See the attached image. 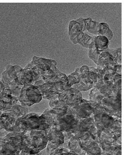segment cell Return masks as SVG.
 <instances>
[{"label": "cell", "mask_w": 124, "mask_h": 155, "mask_svg": "<svg viewBox=\"0 0 124 155\" xmlns=\"http://www.w3.org/2000/svg\"><path fill=\"white\" fill-rule=\"evenodd\" d=\"M53 125V118L47 109L42 114L33 112L18 118L12 132L23 135L28 131L45 130Z\"/></svg>", "instance_id": "obj_1"}, {"label": "cell", "mask_w": 124, "mask_h": 155, "mask_svg": "<svg viewBox=\"0 0 124 155\" xmlns=\"http://www.w3.org/2000/svg\"><path fill=\"white\" fill-rule=\"evenodd\" d=\"M52 116L53 118V125L55 129L62 132L73 133L80 120V118L72 112L70 108L67 114L62 117Z\"/></svg>", "instance_id": "obj_2"}, {"label": "cell", "mask_w": 124, "mask_h": 155, "mask_svg": "<svg viewBox=\"0 0 124 155\" xmlns=\"http://www.w3.org/2000/svg\"><path fill=\"white\" fill-rule=\"evenodd\" d=\"M92 116L94 120V125L98 130V137L102 132L107 130L112 127L116 120L120 119L106 113L99 105L93 112Z\"/></svg>", "instance_id": "obj_3"}, {"label": "cell", "mask_w": 124, "mask_h": 155, "mask_svg": "<svg viewBox=\"0 0 124 155\" xmlns=\"http://www.w3.org/2000/svg\"><path fill=\"white\" fill-rule=\"evenodd\" d=\"M42 99V96L37 87L25 85L21 89L18 100L22 106L28 107L39 103Z\"/></svg>", "instance_id": "obj_4"}, {"label": "cell", "mask_w": 124, "mask_h": 155, "mask_svg": "<svg viewBox=\"0 0 124 155\" xmlns=\"http://www.w3.org/2000/svg\"><path fill=\"white\" fill-rule=\"evenodd\" d=\"M80 68V81L78 84L74 85L72 87L79 91H88L93 88L97 82L98 75L94 72L90 71L89 66L84 65Z\"/></svg>", "instance_id": "obj_5"}, {"label": "cell", "mask_w": 124, "mask_h": 155, "mask_svg": "<svg viewBox=\"0 0 124 155\" xmlns=\"http://www.w3.org/2000/svg\"><path fill=\"white\" fill-rule=\"evenodd\" d=\"M87 132L90 134L96 142L99 141V138L97 134L98 130L94 125V120L92 116L86 119H80L75 130L71 134L78 139Z\"/></svg>", "instance_id": "obj_6"}, {"label": "cell", "mask_w": 124, "mask_h": 155, "mask_svg": "<svg viewBox=\"0 0 124 155\" xmlns=\"http://www.w3.org/2000/svg\"><path fill=\"white\" fill-rule=\"evenodd\" d=\"M122 96H110L104 97L100 106L106 113L122 119Z\"/></svg>", "instance_id": "obj_7"}, {"label": "cell", "mask_w": 124, "mask_h": 155, "mask_svg": "<svg viewBox=\"0 0 124 155\" xmlns=\"http://www.w3.org/2000/svg\"><path fill=\"white\" fill-rule=\"evenodd\" d=\"M99 103L93 101L83 99L82 102L79 105L70 107L72 112L80 119H86L91 117L93 112L97 109Z\"/></svg>", "instance_id": "obj_8"}, {"label": "cell", "mask_w": 124, "mask_h": 155, "mask_svg": "<svg viewBox=\"0 0 124 155\" xmlns=\"http://www.w3.org/2000/svg\"><path fill=\"white\" fill-rule=\"evenodd\" d=\"M57 62L55 60L34 56L32 61L25 67V69H31L40 75L47 70L54 66H56Z\"/></svg>", "instance_id": "obj_9"}, {"label": "cell", "mask_w": 124, "mask_h": 155, "mask_svg": "<svg viewBox=\"0 0 124 155\" xmlns=\"http://www.w3.org/2000/svg\"><path fill=\"white\" fill-rule=\"evenodd\" d=\"M58 97L70 107L79 105L83 99L81 92L72 87L58 94Z\"/></svg>", "instance_id": "obj_10"}, {"label": "cell", "mask_w": 124, "mask_h": 155, "mask_svg": "<svg viewBox=\"0 0 124 155\" xmlns=\"http://www.w3.org/2000/svg\"><path fill=\"white\" fill-rule=\"evenodd\" d=\"M34 85L38 87L44 99L50 100L56 95L59 94L54 83H46L39 80L35 82Z\"/></svg>", "instance_id": "obj_11"}, {"label": "cell", "mask_w": 124, "mask_h": 155, "mask_svg": "<svg viewBox=\"0 0 124 155\" xmlns=\"http://www.w3.org/2000/svg\"><path fill=\"white\" fill-rule=\"evenodd\" d=\"M19 83L25 85H34L35 82L40 80L38 74L31 69L23 68L17 77Z\"/></svg>", "instance_id": "obj_12"}, {"label": "cell", "mask_w": 124, "mask_h": 155, "mask_svg": "<svg viewBox=\"0 0 124 155\" xmlns=\"http://www.w3.org/2000/svg\"><path fill=\"white\" fill-rule=\"evenodd\" d=\"M45 131L49 143L58 145L63 144L65 139L63 133L57 130L54 125H52Z\"/></svg>", "instance_id": "obj_13"}, {"label": "cell", "mask_w": 124, "mask_h": 155, "mask_svg": "<svg viewBox=\"0 0 124 155\" xmlns=\"http://www.w3.org/2000/svg\"><path fill=\"white\" fill-rule=\"evenodd\" d=\"M79 142L80 147L88 155H101L102 150L99 143L94 141L92 138H90L84 142Z\"/></svg>", "instance_id": "obj_14"}, {"label": "cell", "mask_w": 124, "mask_h": 155, "mask_svg": "<svg viewBox=\"0 0 124 155\" xmlns=\"http://www.w3.org/2000/svg\"><path fill=\"white\" fill-rule=\"evenodd\" d=\"M116 64L113 57L106 50L102 51L99 56L97 64V69L102 70L106 66H115Z\"/></svg>", "instance_id": "obj_15"}, {"label": "cell", "mask_w": 124, "mask_h": 155, "mask_svg": "<svg viewBox=\"0 0 124 155\" xmlns=\"http://www.w3.org/2000/svg\"><path fill=\"white\" fill-rule=\"evenodd\" d=\"M82 32V27L79 23L75 20L70 21L68 26V35L70 40L74 44H77L78 36Z\"/></svg>", "instance_id": "obj_16"}, {"label": "cell", "mask_w": 124, "mask_h": 155, "mask_svg": "<svg viewBox=\"0 0 124 155\" xmlns=\"http://www.w3.org/2000/svg\"><path fill=\"white\" fill-rule=\"evenodd\" d=\"M17 119L12 114L7 112L2 113L0 120L3 124L5 130L8 132H12V128L15 125Z\"/></svg>", "instance_id": "obj_17"}, {"label": "cell", "mask_w": 124, "mask_h": 155, "mask_svg": "<svg viewBox=\"0 0 124 155\" xmlns=\"http://www.w3.org/2000/svg\"><path fill=\"white\" fill-rule=\"evenodd\" d=\"M93 41L95 48L99 51L102 52L109 48V40L104 36H95Z\"/></svg>", "instance_id": "obj_18"}, {"label": "cell", "mask_w": 124, "mask_h": 155, "mask_svg": "<svg viewBox=\"0 0 124 155\" xmlns=\"http://www.w3.org/2000/svg\"><path fill=\"white\" fill-rule=\"evenodd\" d=\"M85 32H87L95 36L99 35V23L93 21L91 18L85 19Z\"/></svg>", "instance_id": "obj_19"}, {"label": "cell", "mask_w": 124, "mask_h": 155, "mask_svg": "<svg viewBox=\"0 0 124 155\" xmlns=\"http://www.w3.org/2000/svg\"><path fill=\"white\" fill-rule=\"evenodd\" d=\"M2 112L10 113L18 119L28 114V109L27 107L22 106L21 104L18 105L16 104L14 105L10 110L2 111Z\"/></svg>", "instance_id": "obj_20"}, {"label": "cell", "mask_w": 124, "mask_h": 155, "mask_svg": "<svg viewBox=\"0 0 124 155\" xmlns=\"http://www.w3.org/2000/svg\"><path fill=\"white\" fill-rule=\"evenodd\" d=\"M68 148L70 151L74 152L79 155H85V152L80 147L78 140L72 134L68 144Z\"/></svg>", "instance_id": "obj_21"}, {"label": "cell", "mask_w": 124, "mask_h": 155, "mask_svg": "<svg viewBox=\"0 0 124 155\" xmlns=\"http://www.w3.org/2000/svg\"><path fill=\"white\" fill-rule=\"evenodd\" d=\"M94 36L91 37L85 32H81L77 37V43L85 48H89L93 42Z\"/></svg>", "instance_id": "obj_22"}, {"label": "cell", "mask_w": 124, "mask_h": 155, "mask_svg": "<svg viewBox=\"0 0 124 155\" xmlns=\"http://www.w3.org/2000/svg\"><path fill=\"white\" fill-rule=\"evenodd\" d=\"M23 68L18 65H8L5 68V72L11 80L17 79L18 73Z\"/></svg>", "instance_id": "obj_23"}, {"label": "cell", "mask_w": 124, "mask_h": 155, "mask_svg": "<svg viewBox=\"0 0 124 155\" xmlns=\"http://www.w3.org/2000/svg\"><path fill=\"white\" fill-rule=\"evenodd\" d=\"M99 35L106 37L110 41L113 37V33L107 23L102 22L99 23Z\"/></svg>", "instance_id": "obj_24"}, {"label": "cell", "mask_w": 124, "mask_h": 155, "mask_svg": "<svg viewBox=\"0 0 124 155\" xmlns=\"http://www.w3.org/2000/svg\"><path fill=\"white\" fill-rule=\"evenodd\" d=\"M80 68H77L74 72L71 74L67 76L68 85L71 88L74 85L78 84L80 81Z\"/></svg>", "instance_id": "obj_25"}, {"label": "cell", "mask_w": 124, "mask_h": 155, "mask_svg": "<svg viewBox=\"0 0 124 155\" xmlns=\"http://www.w3.org/2000/svg\"><path fill=\"white\" fill-rule=\"evenodd\" d=\"M49 105L50 108L52 109L70 107L64 101L59 99L58 94L56 95L50 100Z\"/></svg>", "instance_id": "obj_26"}, {"label": "cell", "mask_w": 124, "mask_h": 155, "mask_svg": "<svg viewBox=\"0 0 124 155\" xmlns=\"http://www.w3.org/2000/svg\"><path fill=\"white\" fill-rule=\"evenodd\" d=\"M89 96V100L96 101L99 104H100L102 100L106 97L105 95L101 94L95 87L91 90Z\"/></svg>", "instance_id": "obj_27"}, {"label": "cell", "mask_w": 124, "mask_h": 155, "mask_svg": "<svg viewBox=\"0 0 124 155\" xmlns=\"http://www.w3.org/2000/svg\"><path fill=\"white\" fill-rule=\"evenodd\" d=\"M113 57L115 61L117 64H122V48H116L115 49L108 48L106 50Z\"/></svg>", "instance_id": "obj_28"}, {"label": "cell", "mask_w": 124, "mask_h": 155, "mask_svg": "<svg viewBox=\"0 0 124 155\" xmlns=\"http://www.w3.org/2000/svg\"><path fill=\"white\" fill-rule=\"evenodd\" d=\"M0 97L3 101L4 103H12V90L10 88H4L0 92Z\"/></svg>", "instance_id": "obj_29"}, {"label": "cell", "mask_w": 124, "mask_h": 155, "mask_svg": "<svg viewBox=\"0 0 124 155\" xmlns=\"http://www.w3.org/2000/svg\"><path fill=\"white\" fill-rule=\"evenodd\" d=\"M69 108H49V110L52 115L62 117L67 114Z\"/></svg>", "instance_id": "obj_30"}, {"label": "cell", "mask_w": 124, "mask_h": 155, "mask_svg": "<svg viewBox=\"0 0 124 155\" xmlns=\"http://www.w3.org/2000/svg\"><path fill=\"white\" fill-rule=\"evenodd\" d=\"M101 52V51L97 50L95 47L92 48H89L88 51L89 58L91 59L97 64L98 58Z\"/></svg>", "instance_id": "obj_31"}, {"label": "cell", "mask_w": 124, "mask_h": 155, "mask_svg": "<svg viewBox=\"0 0 124 155\" xmlns=\"http://www.w3.org/2000/svg\"><path fill=\"white\" fill-rule=\"evenodd\" d=\"M63 155H79L77 154L76 153H74V152H71V151H70L69 152H68V153H64Z\"/></svg>", "instance_id": "obj_32"}, {"label": "cell", "mask_w": 124, "mask_h": 155, "mask_svg": "<svg viewBox=\"0 0 124 155\" xmlns=\"http://www.w3.org/2000/svg\"><path fill=\"white\" fill-rule=\"evenodd\" d=\"M5 88L1 80H0V92Z\"/></svg>", "instance_id": "obj_33"}, {"label": "cell", "mask_w": 124, "mask_h": 155, "mask_svg": "<svg viewBox=\"0 0 124 155\" xmlns=\"http://www.w3.org/2000/svg\"><path fill=\"white\" fill-rule=\"evenodd\" d=\"M2 113V110H0V117H1Z\"/></svg>", "instance_id": "obj_34"}]
</instances>
